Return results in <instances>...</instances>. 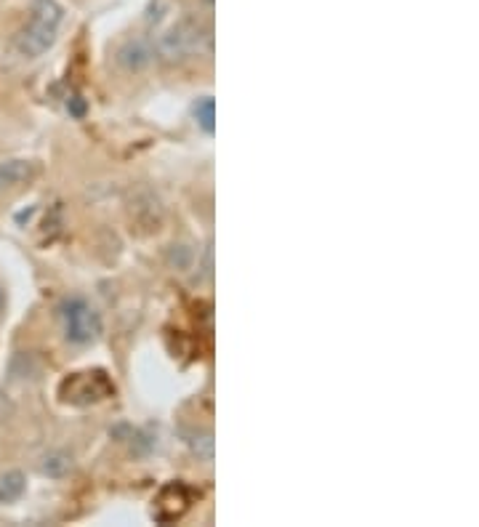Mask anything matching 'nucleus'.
Listing matches in <instances>:
<instances>
[{"label":"nucleus","instance_id":"nucleus-1","mask_svg":"<svg viewBox=\"0 0 479 527\" xmlns=\"http://www.w3.org/2000/svg\"><path fill=\"white\" fill-rule=\"evenodd\" d=\"M64 8L56 0H32L27 22L14 38L16 54L24 59H38L56 43L59 27H62Z\"/></svg>","mask_w":479,"mask_h":527},{"label":"nucleus","instance_id":"nucleus-2","mask_svg":"<svg viewBox=\"0 0 479 527\" xmlns=\"http://www.w3.org/2000/svg\"><path fill=\"white\" fill-rule=\"evenodd\" d=\"M208 48H211V30L197 19H184V22L173 24L160 38L158 54L163 62L181 64L203 56Z\"/></svg>","mask_w":479,"mask_h":527},{"label":"nucleus","instance_id":"nucleus-3","mask_svg":"<svg viewBox=\"0 0 479 527\" xmlns=\"http://www.w3.org/2000/svg\"><path fill=\"white\" fill-rule=\"evenodd\" d=\"M59 320H62L64 339L75 344V347H88V344H94L102 336V317L80 296L62 301Z\"/></svg>","mask_w":479,"mask_h":527},{"label":"nucleus","instance_id":"nucleus-4","mask_svg":"<svg viewBox=\"0 0 479 527\" xmlns=\"http://www.w3.org/2000/svg\"><path fill=\"white\" fill-rule=\"evenodd\" d=\"M112 394V384L99 370H83V373H72L62 384V397L70 405H91Z\"/></svg>","mask_w":479,"mask_h":527},{"label":"nucleus","instance_id":"nucleus-5","mask_svg":"<svg viewBox=\"0 0 479 527\" xmlns=\"http://www.w3.org/2000/svg\"><path fill=\"white\" fill-rule=\"evenodd\" d=\"M189 501H192V496H189V490L181 482L165 485L160 490L158 501H155V520L165 522V525L181 520V514L189 509Z\"/></svg>","mask_w":479,"mask_h":527},{"label":"nucleus","instance_id":"nucleus-6","mask_svg":"<svg viewBox=\"0 0 479 527\" xmlns=\"http://www.w3.org/2000/svg\"><path fill=\"white\" fill-rule=\"evenodd\" d=\"M150 62H152V48L147 40L131 38L118 48V64L123 67V70L139 72V70H144Z\"/></svg>","mask_w":479,"mask_h":527},{"label":"nucleus","instance_id":"nucleus-7","mask_svg":"<svg viewBox=\"0 0 479 527\" xmlns=\"http://www.w3.org/2000/svg\"><path fill=\"white\" fill-rule=\"evenodd\" d=\"M32 176H35V166L32 163H27V160H8L6 166H0V192L30 184Z\"/></svg>","mask_w":479,"mask_h":527},{"label":"nucleus","instance_id":"nucleus-8","mask_svg":"<svg viewBox=\"0 0 479 527\" xmlns=\"http://www.w3.org/2000/svg\"><path fill=\"white\" fill-rule=\"evenodd\" d=\"M27 480L22 472H8L0 477V504H14L24 496Z\"/></svg>","mask_w":479,"mask_h":527},{"label":"nucleus","instance_id":"nucleus-9","mask_svg":"<svg viewBox=\"0 0 479 527\" xmlns=\"http://www.w3.org/2000/svg\"><path fill=\"white\" fill-rule=\"evenodd\" d=\"M195 120H197V126L203 128V134L211 136L213 131H216V104H213L211 96H203L200 102L195 104Z\"/></svg>","mask_w":479,"mask_h":527},{"label":"nucleus","instance_id":"nucleus-10","mask_svg":"<svg viewBox=\"0 0 479 527\" xmlns=\"http://www.w3.org/2000/svg\"><path fill=\"white\" fill-rule=\"evenodd\" d=\"M70 456H64V453H54V456L46 458V464H43V474H51V477H62L64 472H70Z\"/></svg>","mask_w":479,"mask_h":527},{"label":"nucleus","instance_id":"nucleus-11","mask_svg":"<svg viewBox=\"0 0 479 527\" xmlns=\"http://www.w3.org/2000/svg\"><path fill=\"white\" fill-rule=\"evenodd\" d=\"M3 307H6V296H3V288H0V312H3Z\"/></svg>","mask_w":479,"mask_h":527}]
</instances>
